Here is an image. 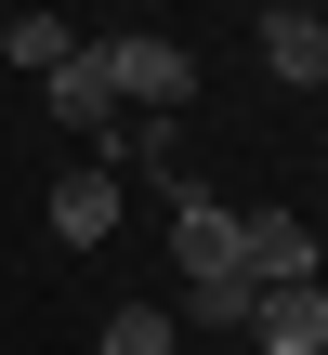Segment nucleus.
<instances>
[{
	"label": "nucleus",
	"instance_id": "f257e3e1",
	"mask_svg": "<svg viewBox=\"0 0 328 355\" xmlns=\"http://www.w3.org/2000/svg\"><path fill=\"white\" fill-rule=\"evenodd\" d=\"M92 53H105V79H118V105H145V119H171V105H197V53H184V40H145V26H131V40H92Z\"/></svg>",
	"mask_w": 328,
	"mask_h": 355
},
{
	"label": "nucleus",
	"instance_id": "f03ea898",
	"mask_svg": "<svg viewBox=\"0 0 328 355\" xmlns=\"http://www.w3.org/2000/svg\"><path fill=\"white\" fill-rule=\"evenodd\" d=\"M171 263H184V290H197V277H237V211H224L197 171L171 184Z\"/></svg>",
	"mask_w": 328,
	"mask_h": 355
},
{
	"label": "nucleus",
	"instance_id": "7ed1b4c3",
	"mask_svg": "<svg viewBox=\"0 0 328 355\" xmlns=\"http://www.w3.org/2000/svg\"><path fill=\"white\" fill-rule=\"evenodd\" d=\"M237 277H250V290L316 277V224H302V211H237Z\"/></svg>",
	"mask_w": 328,
	"mask_h": 355
},
{
	"label": "nucleus",
	"instance_id": "20e7f679",
	"mask_svg": "<svg viewBox=\"0 0 328 355\" xmlns=\"http://www.w3.org/2000/svg\"><path fill=\"white\" fill-rule=\"evenodd\" d=\"M250 343H263V355H328V277L250 290Z\"/></svg>",
	"mask_w": 328,
	"mask_h": 355
},
{
	"label": "nucleus",
	"instance_id": "39448f33",
	"mask_svg": "<svg viewBox=\"0 0 328 355\" xmlns=\"http://www.w3.org/2000/svg\"><path fill=\"white\" fill-rule=\"evenodd\" d=\"M263 66H276L289 92L328 79V13H316V0H276V13H263Z\"/></svg>",
	"mask_w": 328,
	"mask_h": 355
},
{
	"label": "nucleus",
	"instance_id": "423d86ee",
	"mask_svg": "<svg viewBox=\"0 0 328 355\" xmlns=\"http://www.w3.org/2000/svg\"><path fill=\"white\" fill-rule=\"evenodd\" d=\"M53 237H66V250H105V237H118V171H105V158L53 184Z\"/></svg>",
	"mask_w": 328,
	"mask_h": 355
},
{
	"label": "nucleus",
	"instance_id": "0eeeda50",
	"mask_svg": "<svg viewBox=\"0 0 328 355\" xmlns=\"http://www.w3.org/2000/svg\"><path fill=\"white\" fill-rule=\"evenodd\" d=\"M53 119H66V132H118V79H105V53H92V40L53 66Z\"/></svg>",
	"mask_w": 328,
	"mask_h": 355
},
{
	"label": "nucleus",
	"instance_id": "6e6552de",
	"mask_svg": "<svg viewBox=\"0 0 328 355\" xmlns=\"http://www.w3.org/2000/svg\"><path fill=\"white\" fill-rule=\"evenodd\" d=\"M0 53H13L26 79H53V66L79 53V26H66V13H13V26H0Z\"/></svg>",
	"mask_w": 328,
	"mask_h": 355
},
{
	"label": "nucleus",
	"instance_id": "1a4fd4ad",
	"mask_svg": "<svg viewBox=\"0 0 328 355\" xmlns=\"http://www.w3.org/2000/svg\"><path fill=\"white\" fill-rule=\"evenodd\" d=\"M171 343H184V316H145V303H118V329H105L92 355H171Z\"/></svg>",
	"mask_w": 328,
	"mask_h": 355
},
{
	"label": "nucleus",
	"instance_id": "9d476101",
	"mask_svg": "<svg viewBox=\"0 0 328 355\" xmlns=\"http://www.w3.org/2000/svg\"><path fill=\"white\" fill-rule=\"evenodd\" d=\"M184 316H197V329H250V277H197Z\"/></svg>",
	"mask_w": 328,
	"mask_h": 355
},
{
	"label": "nucleus",
	"instance_id": "9b49d317",
	"mask_svg": "<svg viewBox=\"0 0 328 355\" xmlns=\"http://www.w3.org/2000/svg\"><path fill=\"white\" fill-rule=\"evenodd\" d=\"M131 171H145V184H184V132L145 119V132H131Z\"/></svg>",
	"mask_w": 328,
	"mask_h": 355
}]
</instances>
